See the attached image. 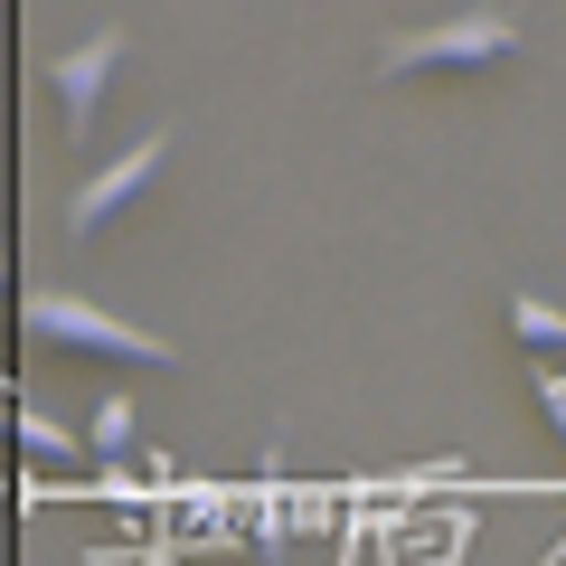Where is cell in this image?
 Wrapping results in <instances>:
<instances>
[{"instance_id":"cell-1","label":"cell","mask_w":566,"mask_h":566,"mask_svg":"<svg viewBox=\"0 0 566 566\" xmlns=\"http://www.w3.org/2000/svg\"><path fill=\"white\" fill-rule=\"evenodd\" d=\"M501 57H520V29L501 10H453V20L378 39V76H472V66H501Z\"/></svg>"},{"instance_id":"cell-2","label":"cell","mask_w":566,"mask_h":566,"mask_svg":"<svg viewBox=\"0 0 566 566\" xmlns=\"http://www.w3.org/2000/svg\"><path fill=\"white\" fill-rule=\"evenodd\" d=\"M20 322H29V340L85 349V359H133V368H170V359H180V340L114 322V312H104V303H85V293H29V303H20Z\"/></svg>"},{"instance_id":"cell-3","label":"cell","mask_w":566,"mask_h":566,"mask_svg":"<svg viewBox=\"0 0 566 566\" xmlns=\"http://www.w3.org/2000/svg\"><path fill=\"white\" fill-rule=\"evenodd\" d=\"M123 57H133V39H123V29H95V39H76V48H57V57H48V95H57L66 142L95 133L104 85H114V66H123Z\"/></svg>"},{"instance_id":"cell-4","label":"cell","mask_w":566,"mask_h":566,"mask_svg":"<svg viewBox=\"0 0 566 566\" xmlns=\"http://www.w3.org/2000/svg\"><path fill=\"white\" fill-rule=\"evenodd\" d=\"M161 161H170V142H161V133H142L133 151H114L104 170H85V180L66 189V237H95L104 218H123V208H133L142 189L161 180Z\"/></svg>"},{"instance_id":"cell-5","label":"cell","mask_w":566,"mask_h":566,"mask_svg":"<svg viewBox=\"0 0 566 566\" xmlns=\"http://www.w3.org/2000/svg\"><path fill=\"white\" fill-rule=\"evenodd\" d=\"M85 453H95L104 472L133 463V397H95V416H85Z\"/></svg>"},{"instance_id":"cell-6","label":"cell","mask_w":566,"mask_h":566,"mask_svg":"<svg viewBox=\"0 0 566 566\" xmlns=\"http://www.w3.org/2000/svg\"><path fill=\"white\" fill-rule=\"evenodd\" d=\"M510 340L538 349V359H557V349H566V312L538 303V293H510Z\"/></svg>"},{"instance_id":"cell-7","label":"cell","mask_w":566,"mask_h":566,"mask_svg":"<svg viewBox=\"0 0 566 566\" xmlns=\"http://www.w3.org/2000/svg\"><path fill=\"white\" fill-rule=\"evenodd\" d=\"M10 434H20V444L39 453V463H57V472H66V463L85 453V434H66L57 416H29V406H10Z\"/></svg>"},{"instance_id":"cell-8","label":"cell","mask_w":566,"mask_h":566,"mask_svg":"<svg viewBox=\"0 0 566 566\" xmlns=\"http://www.w3.org/2000/svg\"><path fill=\"white\" fill-rule=\"evenodd\" d=\"M538 406L557 416V434H566V368H547V378H538Z\"/></svg>"},{"instance_id":"cell-9","label":"cell","mask_w":566,"mask_h":566,"mask_svg":"<svg viewBox=\"0 0 566 566\" xmlns=\"http://www.w3.org/2000/svg\"><path fill=\"white\" fill-rule=\"evenodd\" d=\"M0 274H10V255H0Z\"/></svg>"}]
</instances>
